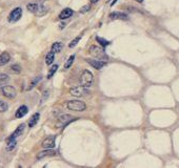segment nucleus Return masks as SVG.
I'll return each instance as SVG.
<instances>
[{
  "label": "nucleus",
  "instance_id": "9d476101",
  "mask_svg": "<svg viewBox=\"0 0 179 168\" xmlns=\"http://www.w3.org/2000/svg\"><path fill=\"white\" fill-rule=\"evenodd\" d=\"M76 119H77V118L73 117V116H71L68 114H62V115L58 116V121L62 124H68L70 122H72V121H74Z\"/></svg>",
  "mask_w": 179,
  "mask_h": 168
},
{
  "label": "nucleus",
  "instance_id": "423d86ee",
  "mask_svg": "<svg viewBox=\"0 0 179 168\" xmlns=\"http://www.w3.org/2000/svg\"><path fill=\"white\" fill-rule=\"evenodd\" d=\"M21 16H22V9H21V7H16V9H14L12 12L10 13L9 21L11 23L17 22L19 19L21 18Z\"/></svg>",
  "mask_w": 179,
  "mask_h": 168
},
{
  "label": "nucleus",
  "instance_id": "5701e85b",
  "mask_svg": "<svg viewBox=\"0 0 179 168\" xmlns=\"http://www.w3.org/2000/svg\"><path fill=\"white\" fill-rule=\"evenodd\" d=\"M96 41L100 43V45H101V46H103V48H106V46H107V45L111 44V42H110V41H107V40H106V39H103V38H101V37H98V36H97V37H96Z\"/></svg>",
  "mask_w": 179,
  "mask_h": 168
},
{
  "label": "nucleus",
  "instance_id": "a878e982",
  "mask_svg": "<svg viewBox=\"0 0 179 168\" xmlns=\"http://www.w3.org/2000/svg\"><path fill=\"white\" fill-rule=\"evenodd\" d=\"M7 108H9V105H7V103H5L4 101L0 100V112H4L7 111Z\"/></svg>",
  "mask_w": 179,
  "mask_h": 168
},
{
  "label": "nucleus",
  "instance_id": "cd10ccee",
  "mask_svg": "<svg viewBox=\"0 0 179 168\" xmlns=\"http://www.w3.org/2000/svg\"><path fill=\"white\" fill-rule=\"evenodd\" d=\"M41 77H42V76H38L37 78H35V80H34V81H33L32 83H31V86H30V87H29V89H32L33 87H34L35 85H36V83H37V82L39 81V80L41 79Z\"/></svg>",
  "mask_w": 179,
  "mask_h": 168
},
{
  "label": "nucleus",
  "instance_id": "2eb2a0df",
  "mask_svg": "<svg viewBox=\"0 0 179 168\" xmlns=\"http://www.w3.org/2000/svg\"><path fill=\"white\" fill-rule=\"evenodd\" d=\"M11 60V56L7 52H3L0 55V66H3V65L7 64Z\"/></svg>",
  "mask_w": 179,
  "mask_h": 168
},
{
  "label": "nucleus",
  "instance_id": "7ed1b4c3",
  "mask_svg": "<svg viewBox=\"0 0 179 168\" xmlns=\"http://www.w3.org/2000/svg\"><path fill=\"white\" fill-rule=\"evenodd\" d=\"M70 93L73 97H76V98H81L83 96H87L90 95L91 92L87 87H83V86H75V87H72L70 89Z\"/></svg>",
  "mask_w": 179,
  "mask_h": 168
},
{
  "label": "nucleus",
  "instance_id": "1a4fd4ad",
  "mask_svg": "<svg viewBox=\"0 0 179 168\" xmlns=\"http://www.w3.org/2000/svg\"><path fill=\"white\" fill-rule=\"evenodd\" d=\"M55 136H49L48 138H45L42 142V147L43 148H54L55 147Z\"/></svg>",
  "mask_w": 179,
  "mask_h": 168
},
{
  "label": "nucleus",
  "instance_id": "7c9ffc66",
  "mask_svg": "<svg viewBox=\"0 0 179 168\" xmlns=\"http://www.w3.org/2000/svg\"><path fill=\"white\" fill-rule=\"evenodd\" d=\"M137 2H138V3H142L143 1H144V0H136Z\"/></svg>",
  "mask_w": 179,
  "mask_h": 168
},
{
  "label": "nucleus",
  "instance_id": "dca6fc26",
  "mask_svg": "<svg viewBox=\"0 0 179 168\" xmlns=\"http://www.w3.org/2000/svg\"><path fill=\"white\" fill-rule=\"evenodd\" d=\"M7 150L11 151L16 147V145H17V140L16 139H7Z\"/></svg>",
  "mask_w": 179,
  "mask_h": 168
},
{
  "label": "nucleus",
  "instance_id": "aec40b11",
  "mask_svg": "<svg viewBox=\"0 0 179 168\" xmlns=\"http://www.w3.org/2000/svg\"><path fill=\"white\" fill-rule=\"evenodd\" d=\"M62 48H63L62 42H55V43H53V45H52L51 51L56 54V53H60V52L62 51Z\"/></svg>",
  "mask_w": 179,
  "mask_h": 168
},
{
  "label": "nucleus",
  "instance_id": "f257e3e1",
  "mask_svg": "<svg viewBox=\"0 0 179 168\" xmlns=\"http://www.w3.org/2000/svg\"><path fill=\"white\" fill-rule=\"evenodd\" d=\"M93 82H94V76H93V74L91 73L90 70H84L80 74V77H79V83H80V85L89 89V87H91L93 85Z\"/></svg>",
  "mask_w": 179,
  "mask_h": 168
},
{
  "label": "nucleus",
  "instance_id": "f3484780",
  "mask_svg": "<svg viewBox=\"0 0 179 168\" xmlns=\"http://www.w3.org/2000/svg\"><path fill=\"white\" fill-rule=\"evenodd\" d=\"M9 73L14 74V75H17V74L21 73V66L19 64H13L9 67Z\"/></svg>",
  "mask_w": 179,
  "mask_h": 168
},
{
  "label": "nucleus",
  "instance_id": "39448f33",
  "mask_svg": "<svg viewBox=\"0 0 179 168\" xmlns=\"http://www.w3.org/2000/svg\"><path fill=\"white\" fill-rule=\"evenodd\" d=\"M1 93L2 95L7 99H14L17 96V92H16L15 87L11 86V85H4V86H2Z\"/></svg>",
  "mask_w": 179,
  "mask_h": 168
},
{
  "label": "nucleus",
  "instance_id": "a211bd4d",
  "mask_svg": "<svg viewBox=\"0 0 179 168\" xmlns=\"http://www.w3.org/2000/svg\"><path fill=\"white\" fill-rule=\"evenodd\" d=\"M10 81V77L7 74H0V87L4 86L9 83Z\"/></svg>",
  "mask_w": 179,
  "mask_h": 168
},
{
  "label": "nucleus",
  "instance_id": "473e14b6",
  "mask_svg": "<svg viewBox=\"0 0 179 168\" xmlns=\"http://www.w3.org/2000/svg\"><path fill=\"white\" fill-rule=\"evenodd\" d=\"M117 1H118V0H114V1H113V3H112L111 5H114L115 3H116V2H117Z\"/></svg>",
  "mask_w": 179,
  "mask_h": 168
},
{
  "label": "nucleus",
  "instance_id": "9b49d317",
  "mask_svg": "<svg viewBox=\"0 0 179 168\" xmlns=\"http://www.w3.org/2000/svg\"><path fill=\"white\" fill-rule=\"evenodd\" d=\"M110 18L112 20H116V19H120V20H128L129 19V16L126 15L125 13H122V12H113L110 14Z\"/></svg>",
  "mask_w": 179,
  "mask_h": 168
},
{
  "label": "nucleus",
  "instance_id": "f03ea898",
  "mask_svg": "<svg viewBox=\"0 0 179 168\" xmlns=\"http://www.w3.org/2000/svg\"><path fill=\"white\" fill-rule=\"evenodd\" d=\"M67 106L70 111H84L87 109V104L80 100H70L68 101Z\"/></svg>",
  "mask_w": 179,
  "mask_h": 168
},
{
  "label": "nucleus",
  "instance_id": "bb28decb",
  "mask_svg": "<svg viewBox=\"0 0 179 168\" xmlns=\"http://www.w3.org/2000/svg\"><path fill=\"white\" fill-rule=\"evenodd\" d=\"M80 39H81V37L80 36H78V37H76L75 39H74L73 41H72V42L70 43V44H68V48H75V46L78 44V42L79 41H80Z\"/></svg>",
  "mask_w": 179,
  "mask_h": 168
},
{
  "label": "nucleus",
  "instance_id": "c756f323",
  "mask_svg": "<svg viewBox=\"0 0 179 168\" xmlns=\"http://www.w3.org/2000/svg\"><path fill=\"white\" fill-rule=\"evenodd\" d=\"M48 96H49V90H45V92L43 93V99L41 100V103H43V101H45V99L48 98ZM41 103H40V104H41Z\"/></svg>",
  "mask_w": 179,
  "mask_h": 168
},
{
  "label": "nucleus",
  "instance_id": "4be33fe9",
  "mask_svg": "<svg viewBox=\"0 0 179 168\" xmlns=\"http://www.w3.org/2000/svg\"><path fill=\"white\" fill-rule=\"evenodd\" d=\"M26 9L29 12H31V13H37L39 7H38L37 3H29L26 5Z\"/></svg>",
  "mask_w": 179,
  "mask_h": 168
},
{
  "label": "nucleus",
  "instance_id": "ddd939ff",
  "mask_svg": "<svg viewBox=\"0 0 179 168\" xmlns=\"http://www.w3.org/2000/svg\"><path fill=\"white\" fill-rule=\"evenodd\" d=\"M27 112H29V108H27V106L26 105H22V106H20L19 108L16 111V114H15V117L17 118V119H20V118H22L24 117Z\"/></svg>",
  "mask_w": 179,
  "mask_h": 168
},
{
  "label": "nucleus",
  "instance_id": "6e6552de",
  "mask_svg": "<svg viewBox=\"0 0 179 168\" xmlns=\"http://www.w3.org/2000/svg\"><path fill=\"white\" fill-rule=\"evenodd\" d=\"M87 62L89 63L91 66H93L95 70H101L102 67H104L106 65V61L102 60H95V59H87Z\"/></svg>",
  "mask_w": 179,
  "mask_h": 168
},
{
  "label": "nucleus",
  "instance_id": "20e7f679",
  "mask_svg": "<svg viewBox=\"0 0 179 168\" xmlns=\"http://www.w3.org/2000/svg\"><path fill=\"white\" fill-rule=\"evenodd\" d=\"M89 53L94 57L99 58L100 60H107V56L106 54L104 53V51L102 48H100L99 46L96 45H92L89 49Z\"/></svg>",
  "mask_w": 179,
  "mask_h": 168
},
{
  "label": "nucleus",
  "instance_id": "393cba45",
  "mask_svg": "<svg viewBox=\"0 0 179 168\" xmlns=\"http://www.w3.org/2000/svg\"><path fill=\"white\" fill-rule=\"evenodd\" d=\"M58 70V64H54L53 66L51 67V70H49V74H48V79L52 78V76L54 75L55 73H56V70Z\"/></svg>",
  "mask_w": 179,
  "mask_h": 168
},
{
  "label": "nucleus",
  "instance_id": "4468645a",
  "mask_svg": "<svg viewBox=\"0 0 179 168\" xmlns=\"http://www.w3.org/2000/svg\"><path fill=\"white\" fill-rule=\"evenodd\" d=\"M73 10L70 9V7H67V9L62 10L61 13L59 14V19H61V20H64V19H68L70 18L72 15H73Z\"/></svg>",
  "mask_w": 179,
  "mask_h": 168
},
{
  "label": "nucleus",
  "instance_id": "2f4dec72",
  "mask_svg": "<svg viewBox=\"0 0 179 168\" xmlns=\"http://www.w3.org/2000/svg\"><path fill=\"white\" fill-rule=\"evenodd\" d=\"M97 1H98V0H91V2H92V3H96Z\"/></svg>",
  "mask_w": 179,
  "mask_h": 168
},
{
  "label": "nucleus",
  "instance_id": "6ab92c4d",
  "mask_svg": "<svg viewBox=\"0 0 179 168\" xmlns=\"http://www.w3.org/2000/svg\"><path fill=\"white\" fill-rule=\"evenodd\" d=\"M39 118H40V115L38 114V112H36L35 115H33L32 118L29 121V127H34V126L36 125V123L38 122V120H39Z\"/></svg>",
  "mask_w": 179,
  "mask_h": 168
},
{
  "label": "nucleus",
  "instance_id": "412c9836",
  "mask_svg": "<svg viewBox=\"0 0 179 168\" xmlns=\"http://www.w3.org/2000/svg\"><path fill=\"white\" fill-rule=\"evenodd\" d=\"M54 60H55V53L51 51L49 53H48V55H46V57H45V63L48 65H51V64H53Z\"/></svg>",
  "mask_w": 179,
  "mask_h": 168
},
{
  "label": "nucleus",
  "instance_id": "b1692460",
  "mask_svg": "<svg viewBox=\"0 0 179 168\" xmlns=\"http://www.w3.org/2000/svg\"><path fill=\"white\" fill-rule=\"evenodd\" d=\"M74 60H75V55H72V56H70V58H68V61L65 62V64H64V68H65V70H68V68H70L72 66Z\"/></svg>",
  "mask_w": 179,
  "mask_h": 168
},
{
  "label": "nucleus",
  "instance_id": "0eeeda50",
  "mask_svg": "<svg viewBox=\"0 0 179 168\" xmlns=\"http://www.w3.org/2000/svg\"><path fill=\"white\" fill-rule=\"evenodd\" d=\"M56 156V151L53 150V148H45V150H42L40 152L37 153L36 156V159L37 160H41L43 158H48V157H54Z\"/></svg>",
  "mask_w": 179,
  "mask_h": 168
},
{
  "label": "nucleus",
  "instance_id": "f8f14e48",
  "mask_svg": "<svg viewBox=\"0 0 179 168\" xmlns=\"http://www.w3.org/2000/svg\"><path fill=\"white\" fill-rule=\"evenodd\" d=\"M24 127H26V124H24V123L20 124V125L16 128V130L14 131V133L11 134L9 138H7V139H17L19 136H21V134H22L23 130H24Z\"/></svg>",
  "mask_w": 179,
  "mask_h": 168
},
{
  "label": "nucleus",
  "instance_id": "c85d7f7f",
  "mask_svg": "<svg viewBox=\"0 0 179 168\" xmlns=\"http://www.w3.org/2000/svg\"><path fill=\"white\" fill-rule=\"evenodd\" d=\"M89 10H90V5H84L83 7H81V10L79 11V12H80L81 14H83V13H87Z\"/></svg>",
  "mask_w": 179,
  "mask_h": 168
}]
</instances>
